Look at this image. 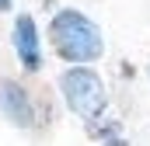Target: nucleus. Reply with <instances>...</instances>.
<instances>
[{"instance_id":"20e7f679","label":"nucleus","mask_w":150,"mask_h":146,"mask_svg":"<svg viewBox=\"0 0 150 146\" xmlns=\"http://www.w3.org/2000/svg\"><path fill=\"white\" fill-rule=\"evenodd\" d=\"M14 52H18L25 70L42 66V42H38V28L32 21V14H18V21H14Z\"/></svg>"},{"instance_id":"f257e3e1","label":"nucleus","mask_w":150,"mask_h":146,"mask_svg":"<svg viewBox=\"0 0 150 146\" xmlns=\"http://www.w3.org/2000/svg\"><path fill=\"white\" fill-rule=\"evenodd\" d=\"M49 38H52L56 56L67 59V63H74V66H87V63L101 59V52H105V42H101L98 25L87 14L74 11V7H63V11L52 14Z\"/></svg>"},{"instance_id":"423d86ee","label":"nucleus","mask_w":150,"mask_h":146,"mask_svg":"<svg viewBox=\"0 0 150 146\" xmlns=\"http://www.w3.org/2000/svg\"><path fill=\"white\" fill-rule=\"evenodd\" d=\"M105 146H126V143H105Z\"/></svg>"},{"instance_id":"39448f33","label":"nucleus","mask_w":150,"mask_h":146,"mask_svg":"<svg viewBox=\"0 0 150 146\" xmlns=\"http://www.w3.org/2000/svg\"><path fill=\"white\" fill-rule=\"evenodd\" d=\"M7 7H11V0H0V11H7Z\"/></svg>"},{"instance_id":"7ed1b4c3","label":"nucleus","mask_w":150,"mask_h":146,"mask_svg":"<svg viewBox=\"0 0 150 146\" xmlns=\"http://www.w3.org/2000/svg\"><path fill=\"white\" fill-rule=\"evenodd\" d=\"M0 115L18 125V129H28L35 122V111H32V98L28 91L18 84V80H0Z\"/></svg>"},{"instance_id":"f03ea898","label":"nucleus","mask_w":150,"mask_h":146,"mask_svg":"<svg viewBox=\"0 0 150 146\" xmlns=\"http://www.w3.org/2000/svg\"><path fill=\"white\" fill-rule=\"evenodd\" d=\"M59 91H63V98H67V108L74 111L77 118H84V122L101 118L105 108H108V91H105L101 77L94 70H87V66L67 70L59 77Z\"/></svg>"}]
</instances>
